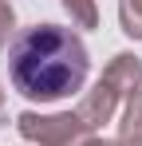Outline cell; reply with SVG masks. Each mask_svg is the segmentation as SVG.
<instances>
[{
	"label": "cell",
	"mask_w": 142,
	"mask_h": 146,
	"mask_svg": "<svg viewBox=\"0 0 142 146\" xmlns=\"http://www.w3.org/2000/svg\"><path fill=\"white\" fill-rule=\"evenodd\" d=\"M12 28H16V12H12V0H0V48L8 44Z\"/></svg>",
	"instance_id": "7"
},
{
	"label": "cell",
	"mask_w": 142,
	"mask_h": 146,
	"mask_svg": "<svg viewBox=\"0 0 142 146\" xmlns=\"http://www.w3.org/2000/svg\"><path fill=\"white\" fill-rule=\"evenodd\" d=\"M115 146H142V91L122 107V126Z\"/></svg>",
	"instance_id": "4"
},
{
	"label": "cell",
	"mask_w": 142,
	"mask_h": 146,
	"mask_svg": "<svg viewBox=\"0 0 142 146\" xmlns=\"http://www.w3.org/2000/svg\"><path fill=\"white\" fill-rule=\"evenodd\" d=\"M16 130L24 134V142H32V146H87L91 142V130L71 111H63V115L24 111L20 119H16Z\"/></svg>",
	"instance_id": "3"
},
{
	"label": "cell",
	"mask_w": 142,
	"mask_h": 146,
	"mask_svg": "<svg viewBox=\"0 0 142 146\" xmlns=\"http://www.w3.org/2000/svg\"><path fill=\"white\" fill-rule=\"evenodd\" d=\"M0 107H4V87H0Z\"/></svg>",
	"instance_id": "9"
},
{
	"label": "cell",
	"mask_w": 142,
	"mask_h": 146,
	"mask_svg": "<svg viewBox=\"0 0 142 146\" xmlns=\"http://www.w3.org/2000/svg\"><path fill=\"white\" fill-rule=\"evenodd\" d=\"M71 16V28H99V4L95 0H59Z\"/></svg>",
	"instance_id": "5"
},
{
	"label": "cell",
	"mask_w": 142,
	"mask_h": 146,
	"mask_svg": "<svg viewBox=\"0 0 142 146\" xmlns=\"http://www.w3.org/2000/svg\"><path fill=\"white\" fill-rule=\"evenodd\" d=\"M118 24L126 40H142V0H118Z\"/></svg>",
	"instance_id": "6"
},
{
	"label": "cell",
	"mask_w": 142,
	"mask_h": 146,
	"mask_svg": "<svg viewBox=\"0 0 142 146\" xmlns=\"http://www.w3.org/2000/svg\"><path fill=\"white\" fill-rule=\"evenodd\" d=\"M91 55L79 32L63 24H32L8 51V79L28 103H59L83 91Z\"/></svg>",
	"instance_id": "1"
},
{
	"label": "cell",
	"mask_w": 142,
	"mask_h": 146,
	"mask_svg": "<svg viewBox=\"0 0 142 146\" xmlns=\"http://www.w3.org/2000/svg\"><path fill=\"white\" fill-rule=\"evenodd\" d=\"M87 146H115V142H107V138H99V134H91V142Z\"/></svg>",
	"instance_id": "8"
},
{
	"label": "cell",
	"mask_w": 142,
	"mask_h": 146,
	"mask_svg": "<svg viewBox=\"0 0 142 146\" xmlns=\"http://www.w3.org/2000/svg\"><path fill=\"white\" fill-rule=\"evenodd\" d=\"M142 91V59L134 51H118L115 59L107 63V71L95 79V87L79 99L75 115L83 119L87 130H103L107 122L118 115V107H126L130 99Z\"/></svg>",
	"instance_id": "2"
}]
</instances>
